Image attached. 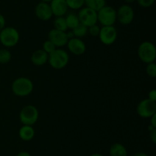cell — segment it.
Returning a JSON list of instances; mask_svg holds the SVG:
<instances>
[{"instance_id": "cell-10", "label": "cell", "mask_w": 156, "mask_h": 156, "mask_svg": "<svg viewBox=\"0 0 156 156\" xmlns=\"http://www.w3.org/2000/svg\"><path fill=\"white\" fill-rule=\"evenodd\" d=\"M98 38L101 42L105 45H111L114 44L117 38V31L113 26H102L101 28Z\"/></svg>"}, {"instance_id": "cell-1", "label": "cell", "mask_w": 156, "mask_h": 156, "mask_svg": "<svg viewBox=\"0 0 156 156\" xmlns=\"http://www.w3.org/2000/svg\"><path fill=\"white\" fill-rule=\"evenodd\" d=\"M12 90L17 96L24 97L33 92L34 84L28 77L20 76L13 81L12 84Z\"/></svg>"}, {"instance_id": "cell-16", "label": "cell", "mask_w": 156, "mask_h": 156, "mask_svg": "<svg viewBox=\"0 0 156 156\" xmlns=\"http://www.w3.org/2000/svg\"><path fill=\"white\" fill-rule=\"evenodd\" d=\"M18 136L21 140L29 142L34 137L35 130L32 125H23L18 131Z\"/></svg>"}, {"instance_id": "cell-12", "label": "cell", "mask_w": 156, "mask_h": 156, "mask_svg": "<svg viewBox=\"0 0 156 156\" xmlns=\"http://www.w3.org/2000/svg\"><path fill=\"white\" fill-rule=\"evenodd\" d=\"M34 13L38 19L44 21H49L53 17V12H52L50 4L44 2H40L35 6Z\"/></svg>"}, {"instance_id": "cell-36", "label": "cell", "mask_w": 156, "mask_h": 156, "mask_svg": "<svg viewBox=\"0 0 156 156\" xmlns=\"http://www.w3.org/2000/svg\"><path fill=\"white\" fill-rule=\"evenodd\" d=\"M90 156H104L103 154H100V153H94V154H91Z\"/></svg>"}, {"instance_id": "cell-5", "label": "cell", "mask_w": 156, "mask_h": 156, "mask_svg": "<svg viewBox=\"0 0 156 156\" xmlns=\"http://www.w3.org/2000/svg\"><path fill=\"white\" fill-rule=\"evenodd\" d=\"M98 21L102 26H113L117 21V10L111 6H105L97 12Z\"/></svg>"}, {"instance_id": "cell-35", "label": "cell", "mask_w": 156, "mask_h": 156, "mask_svg": "<svg viewBox=\"0 0 156 156\" xmlns=\"http://www.w3.org/2000/svg\"><path fill=\"white\" fill-rule=\"evenodd\" d=\"M123 1H124L125 2H126V4L130 5V4H132V3L135 2L136 1V0H123Z\"/></svg>"}, {"instance_id": "cell-13", "label": "cell", "mask_w": 156, "mask_h": 156, "mask_svg": "<svg viewBox=\"0 0 156 156\" xmlns=\"http://www.w3.org/2000/svg\"><path fill=\"white\" fill-rule=\"evenodd\" d=\"M66 45L69 50L73 54L76 55V56L82 55L83 54H85V50H86V45L81 38H73L69 39Z\"/></svg>"}, {"instance_id": "cell-7", "label": "cell", "mask_w": 156, "mask_h": 156, "mask_svg": "<svg viewBox=\"0 0 156 156\" xmlns=\"http://www.w3.org/2000/svg\"><path fill=\"white\" fill-rule=\"evenodd\" d=\"M136 113L143 119H149L156 113V102L148 98L143 99L137 105Z\"/></svg>"}, {"instance_id": "cell-18", "label": "cell", "mask_w": 156, "mask_h": 156, "mask_svg": "<svg viewBox=\"0 0 156 156\" xmlns=\"http://www.w3.org/2000/svg\"><path fill=\"white\" fill-rule=\"evenodd\" d=\"M65 19L67 27H68V28L71 29V30H73V28L77 27L80 24L78 15L74 13V12H70V13L67 14L66 16L65 17Z\"/></svg>"}, {"instance_id": "cell-9", "label": "cell", "mask_w": 156, "mask_h": 156, "mask_svg": "<svg viewBox=\"0 0 156 156\" xmlns=\"http://www.w3.org/2000/svg\"><path fill=\"white\" fill-rule=\"evenodd\" d=\"M79 21L81 24H84L86 27H90L93 24H97L98 22V14L97 12L88 7H83L79 9L78 12Z\"/></svg>"}, {"instance_id": "cell-29", "label": "cell", "mask_w": 156, "mask_h": 156, "mask_svg": "<svg viewBox=\"0 0 156 156\" xmlns=\"http://www.w3.org/2000/svg\"><path fill=\"white\" fill-rule=\"evenodd\" d=\"M148 99H149L150 100L156 102V90L155 89H152V90H150L148 94Z\"/></svg>"}, {"instance_id": "cell-27", "label": "cell", "mask_w": 156, "mask_h": 156, "mask_svg": "<svg viewBox=\"0 0 156 156\" xmlns=\"http://www.w3.org/2000/svg\"><path fill=\"white\" fill-rule=\"evenodd\" d=\"M155 0H136V2L142 8L147 9V8H150L151 6H153L154 3H155Z\"/></svg>"}, {"instance_id": "cell-6", "label": "cell", "mask_w": 156, "mask_h": 156, "mask_svg": "<svg viewBox=\"0 0 156 156\" xmlns=\"http://www.w3.org/2000/svg\"><path fill=\"white\" fill-rule=\"evenodd\" d=\"M39 119V112L36 106L33 105H27L21 109L19 113L20 122L23 125H34Z\"/></svg>"}, {"instance_id": "cell-3", "label": "cell", "mask_w": 156, "mask_h": 156, "mask_svg": "<svg viewBox=\"0 0 156 156\" xmlns=\"http://www.w3.org/2000/svg\"><path fill=\"white\" fill-rule=\"evenodd\" d=\"M138 57L145 64L155 62L156 59V47L155 44L149 41H143L139 45L137 50Z\"/></svg>"}, {"instance_id": "cell-4", "label": "cell", "mask_w": 156, "mask_h": 156, "mask_svg": "<svg viewBox=\"0 0 156 156\" xmlns=\"http://www.w3.org/2000/svg\"><path fill=\"white\" fill-rule=\"evenodd\" d=\"M20 40L18 31L14 27H5L0 31V43L5 47H12Z\"/></svg>"}, {"instance_id": "cell-30", "label": "cell", "mask_w": 156, "mask_h": 156, "mask_svg": "<svg viewBox=\"0 0 156 156\" xmlns=\"http://www.w3.org/2000/svg\"><path fill=\"white\" fill-rule=\"evenodd\" d=\"M5 27V18L2 14L0 13V31Z\"/></svg>"}, {"instance_id": "cell-28", "label": "cell", "mask_w": 156, "mask_h": 156, "mask_svg": "<svg viewBox=\"0 0 156 156\" xmlns=\"http://www.w3.org/2000/svg\"><path fill=\"white\" fill-rule=\"evenodd\" d=\"M149 138L153 144L156 143V128L149 130Z\"/></svg>"}, {"instance_id": "cell-24", "label": "cell", "mask_w": 156, "mask_h": 156, "mask_svg": "<svg viewBox=\"0 0 156 156\" xmlns=\"http://www.w3.org/2000/svg\"><path fill=\"white\" fill-rule=\"evenodd\" d=\"M146 73L149 77L155 78L156 76V64L155 62L147 64L146 68Z\"/></svg>"}, {"instance_id": "cell-17", "label": "cell", "mask_w": 156, "mask_h": 156, "mask_svg": "<svg viewBox=\"0 0 156 156\" xmlns=\"http://www.w3.org/2000/svg\"><path fill=\"white\" fill-rule=\"evenodd\" d=\"M110 156H127L128 151L126 147L121 143H114L109 150Z\"/></svg>"}, {"instance_id": "cell-14", "label": "cell", "mask_w": 156, "mask_h": 156, "mask_svg": "<svg viewBox=\"0 0 156 156\" xmlns=\"http://www.w3.org/2000/svg\"><path fill=\"white\" fill-rule=\"evenodd\" d=\"M53 15L56 17H62L68 12V6L66 0H52L50 3Z\"/></svg>"}, {"instance_id": "cell-8", "label": "cell", "mask_w": 156, "mask_h": 156, "mask_svg": "<svg viewBox=\"0 0 156 156\" xmlns=\"http://www.w3.org/2000/svg\"><path fill=\"white\" fill-rule=\"evenodd\" d=\"M135 12L130 5L123 4L117 10V20L123 25H128L133 22Z\"/></svg>"}, {"instance_id": "cell-15", "label": "cell", "mask_w": 156, "mask_h": 156, "mask_svg": "<svg viewBox=\"0 0 156 156\" xmlns=\"http://www.w3.org/2000/svg\"><path fill=\"white\" fill-rule=\"evenodd\" d=\"M30 61L34 65L41 67L47 64L48 61V54L46 53L43 49L37 50L32 54Z\"/></svg>"}, {"instance_id": "cell-31", "label": "cell", "mask_w": 156, "mask_h": 156, "mask_svg": "<svg viewBox=\"0 0 156 156\" xmlns=\"http://www.w3.org/2000/svg\"><path fill=\"white\" fill-rule=\"evenodd\" d=\"M149 119H150V125H152L154 128H156V113Z\"/></svg>"}, {"instance_id": "cell-32", "label": "cell", "mask_w": 156, "mask_h": 156, "mask_svg": "<svg viewBox=\"0 0 156 156\" xmlns=\"http://www.w3.org/2000/svg\"><path fill=\"white\" fill-rule=\"evenodd\" d=\"M16 156H31V154L28 152V151H20L19 153H18Z\"/></svg>"}, {"instance_id": "cell-25", "label": "cell", "mask_w": 156, "mask_h": 156, "mask_svg": "<svg viewBox=\"0 0 156 156\" xmlns=\"http://www.w3.org/2000/svg\"><path fill=\"white\" fill-rule=\"evenodd\" d=\"M56 48H57V47H56V46H55L54 44L51 42V41H49V40L45 41L44 42V44H43V48L42 49L46 52V53L48 54H49L51 53V52H53V50Z\"/></svg>"}, {"instance_id": "cell-21", "label": "cell", "mask_w": 156, "mask_h": 156, "mask_svg": "<svg viewBox=\"0 0 156 156\" xmlns=\"http://www.w3.org/2000/svg\"><path fill=\"white\" fill-rule=\"evenodd\" d=\"M54 28L56 30L62 31V32H66L68 30L66 22L65 17H56L54 21H53Z\"/></svg>"}, {"instance_id": "cell-26", "label": "cell", "mask_w": 156, "mask_h": 156, "mask_svg": "<svg viewBox=\"0 0 156 156\" xmlns=\"http://www.w3.org/2000/svg\"><path fill=\"white\" fill-rule=\"evenodd\" d=\"M100 30L101 28L97 24H95L88 28V33H89V35L92 37H98Z\"/></svg>"}, {"instance_id": "cell-2", "label": "cell", "mask_w": 156, "mask_h": 156, "mask_svg": "<svg viewBox=\"0 0 156 156\" xmlns=\"http://www.w3.org/2000/svg\"><path fill=\"white\" fill-rule=\"evenodd\" d=\"M69 61V55L62 48H56L48 54V61L51 67L56 70H61L67 66Z\"/></svg>"}, {"instance_id": "cell-22", "label": "cell", "mask_w": 156, "mask_h": 156, "mask_svg": "<svg viewBox=\"0 0 156 156\" xmlns=\"http://www.w3.org/2000/svg\"><path fill=\"white\" fill-rule=\"evenodd\" d=\"M68 8L73 10H79L85 6V0H66Z\"/></svg>"}, {"instance_id": "cell-11", "label": "cell", "mask_w": 156, "mask_h": 156, "mask_svg": "<svg viewBox=\"0 0 156 156\" xmlns=\"http://www.w3.org/2000/svg\"><path fill=\"white\" fill-rule=\"evenodd\" d=\"M48 40L51 41L57 48H61L66 45L69 39L67 38L66 32L56 30L53 28L49 32Z\"/></svg>"}, {"instance_id": "cell-19", "label": "cell", "mask_w": 156, "mask_h": 156, "mask_svg": "<svg viewBox=\"0 0 156 156\" xmlns=\"http://www.w3.org/2000/svg\"><path fill=\"white\" fill-rule=\"evenodd\" d=\"M85 6L98 12L106 6V0H85Z\"/></svg>"}, {"instance_id": "cell-33", "label": "cell", "mask_w": 156, "mask_h": 156, "mask_svg": "<svg viewBox=\"0 0 156 156\" xmlns=\"http://www.w3.org/2000/svg\"><path fill=\"white\" fill-rule=\"evenodd\" d=\"M132 156H149L146 153L143 152V151H140V152H136L135 154H133Z\"/></svg>"}, {"instance_id": "cell-37", "label": "cell", "mask_w": 156, "mask_h": 156, "mask_svg": "<svg viewBox=\"0 0 156 156\" xmlns=\"http://www.w3.org/2000/svg\"><path fill=\"white\" fill-rule=\"evenodd\" d=\"M52 0H41V2H47V3H50Z\"/></svg>"}, {"instance_id": "cell-34", "label": "cell", "mask_w": 156, "mask_h": 156, "mask_svg": "<svg viewBox=\"0 0 156 156\" xmlns=\"http://www.w3.org/2000/svg\"><path fill=\"white\" fill-rule=\"evenodd\" d=\"M66 35H67V38H68V39H71V38H75L74 37V35H73V32H66Z\"/></svg>"}, {"instance_id": "cell-20", "label": "cell", "mask_w": 156, "mask_h": 156, "mask_svg": "<svg viewBox=\"0 0 156 156\" xmlns=\"http://www.w3.org/2000/svg\"><path fill=\"white\" fill-rule=\"evenodd\" d=\"M72 32H73L75 38H82L86 36L88 34V27L80 23L77 27L73 28Z\"/></svg>"}, {"instance_id": "cell-23", "label": "cell", "mask_w": 156, "mask_h": 156, "mask_svg": "<svg viewBox=\"0 0 156 156\" xmlns=\"http://www.w3.org/2000/svg\"><path fill=\"white\" fill-rule=\"evenodd\" d=\"M12 59V54L7 48L0 49V64H7Z\"/></svg>"}]
</instances>
